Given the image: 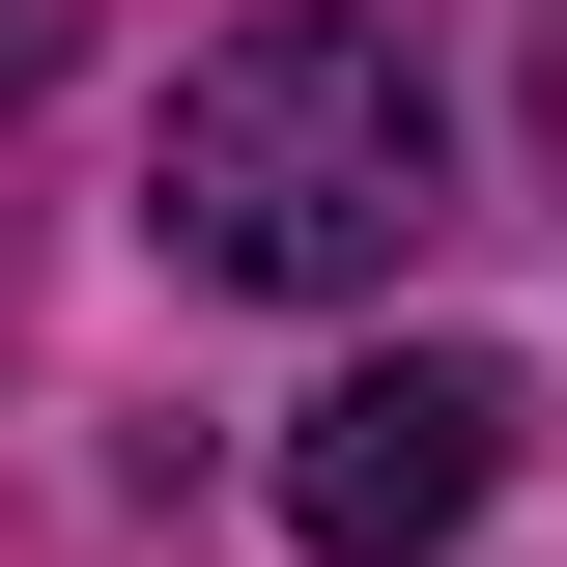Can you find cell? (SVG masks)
<instances>
[{
	"label": "cell",
	"instance_id": "obj_1",
	"mask_svg": "<svg viewBox=\"0 0 567 567\" xmlns=\"http://www.w3.org/2000/svg\"><path fill=\"white\" fill-rule=\"evenodd\" d=\"M142 227H171V284H256V312H341V284H398L425 227H454L425 58L369 29V0H284V29H227V58L171 85V142H142Z\"/></svg>",
	"mask_w": 567,
	"mask_h": 567
},
{
	"label": "cell",
	"instance_id": "obj_2",
	"mask_svg": "<svg viewBox=\"0 0 567 567\" xmlns=\"http://www.w3.org/2000/svg\"><path fill=\"white\" fill-rule=\"evenodd\" d=\"M511 425H539V398H511L483 341L341 369V398L284 425V539H312V567H454V539H483V483H511Z\"/></svg>",
	"mask_w": 567,
	"mask_h": 567
},
{
	"label": "cell",
	"instance_id": "obj_3",
	"mask_svg": "<svg viewBox=\"0 0 567 567\" xmlns=\"http://www.w3.org/2000/svg\"><path fill=\"white\" fill-rule=\"evenodd\" d=\"M85 58V0H0V114H29V85H58Z\"/></svg>",
	"mask_w": 567,
	"mask_h": 567
},
{
	"label": "cell",
	"instance_id": "obj_4",
	"mask_svg": "<svg viewBox=\"0 0 567 567\" xmlns=\"http://www.w3.org/2000/svg\"><path fill=\"white\" fill-rule=\"evenodd\" d=\"M539 171H567V0H539Z\"/></svg>",
	"mask_w": 567,
	"mask_h": 567
}]
</instances>
